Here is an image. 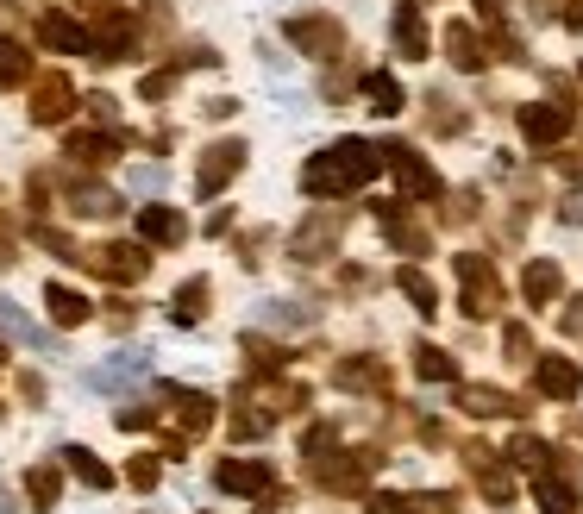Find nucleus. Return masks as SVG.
I'll return each instance as SVG.
<instances>
[{"mask_svg": "<svg viewBox=\"0 0 583 514\" xmlns=\"http://www.w3.org/2000/svg\"><path fill=\"white\" fill-rule=\"evenodd\" d=\"M383 170V151H370L364 138H339L333 151H320L308 170H301V182H308V195H345L358 189V182H370Z\"/></svg>", "mask_w": 583, "mask_h": 514, "instance_id": "nucleus-1", "label": "nucleus"}, {"mask_svg": "<svg viewBox=\"0 0 583 514\" xmlns=\"http://www.w3.org/2000/svg\"><path fill=\"white\" fill-rule=\"evenodd\" d=\"M458 276H464V314H471V320H483V314L502 308V289H496V270H489V264L458 257Z\"/></svg>", "mask_w": 583, "mask_h": 514, "instance_id": "nucleus-2", "label": "nucleus"}, {"mask_svg": "<svg viewBox=\"0 0 583 514\" xmlns=\"http://www.w3.org/2000/svg\"><path fill=\"white\" fill-rule=\"evenodd\" d=\"M533 383H540V395H546V402H571L583 377H577V364H571V358H558V352H552V358H540V364H533Z\"/></svg>", "mask_w": 583, "mask_h": 514, "instance_id": "nucleus-3", "label": "nucleus"}, {"mask_svg": "<svg viewBox=\"0 0 583 514\" xmlns=\"http://www.w3.org/2000/svg\"><path fill=\"white\" fill-rule=\"evenodd\" d=\"M521 132L533 138V145H558V138L571 132V107H558V101L527 107V113H521Z\"/></svg>", "mask_w": 583, "mask_h": 514, "instance_id": "nucleus-4", "label": "nucleus"}, {"mask_svg": "<svg viewBox=\"0 0 583 514\" xmlns=\"http://www.w3.org/2000/svg\"><path fill=\"white\" fill-rule=\"evenodd\" d=\"M389 163H395V176H402V189H408L414 201H433V195H439V176H433L408 145H389Z\"/></svg>", "mask_w": 583, "mask_h": 514, "instance_id": "nucleus-5", "label": "nucleus"}, {"mask_svg": "<svg viewBox=\"0 0 583 514\" xmlns=\"http://www.w3.org/2000/svg\"><path fill=\"white\" fill-rule=\"evenodd\" d=\"M220 489H226V496H264V489H270V464H239V458H226V464H220Z\"/></svg>", "mask_w": 583, "mask_h": 514, "instance_id": "nucleus-6", "label": "nucleus"}, {"mask_svg": "<svg viewBox=\"0 0 583 514\" xmlns=\"http://www.w3.org/2000/svg\"><path fill=\"white\" fill-rule=\"evenodd\" d=\"M38 38L51 44V51H88V44H95V38L76 26V19H63V13H44V19H38Z\"/></svg>", "mask_w": 583, "mask_h": 514, "instance_id": "nucleus-7", "label": "nucleus"}, {"mask_svg": "<svg viewBox=\"0 0 583 514\" xmlns=\"http://www.w3.org/2000/svg\"><path fill=\"white\" fill-rule=\"evenodd\" d=\"M138 232H145L151 245H176L189 226H182V214H170V207H145V214H138Z\"/></svg>", "mask_w": 583, "mask_h": 514, "instance_id": "nucleus-8", "label": "nucleus"}, {"mask_svg": "<svg viewBox=\"0 0 583 514\" xmlns=\"http://www.w3.org/2000/svg\"><path fill=\"white\" fill-rule=\"evenodd\" d=\"M395 44H402V57H427V38H421V7L402 0L395 7Z\"/></svg>", "mask_w": 583, "mask_h": 514, "instance_id": "nucleus-9", "label": "nucleus"}, {"mask_svg": "<svg viewBox=\"0 0 583 514\" xmlns=\"http://www.w3.org/2000/svg\"><path fill=\"white\" fill-rule=\"evenodd\" d=\"M44 301H51V320H57V326H82V320H88V301H82L76 289H63V283L44 289Z\"/></svg>", "mask_w": 583, "mask_h": 514, "instance_id": "nucleus-10", "label": "nucleus"}, {"mask_svg": "<svg viewBox=\"0 0 583 514\" xmlns=\"http://www.w3.org/2000/svg\"><path fill=\"white\" fill-rule=\"evenodd\" d=\"M239 163H245V151H239V145H214V157H207V170H201V195H214L220 182H226L232 170H239Z\"/></svg>", "mask_w": 583, "mask_h": 514, "instance_id": "nucleus-11", "label": "nucleus"}, {"mask_svg": "<svg viewBox=\"0 0 583 514\" xmlns=\"http://www.w3.org/2000/svg\"><path fill=\"white\" fill-rule=\"evenodd\" d=\"M63 464H69V471H76L88 489H107V483H113V471H107V464H101L95 452H82V446H69V452H63Z\"/></svg>", "mask_w": 583, "mask_h": 514, "instance_id": "nucleus-12", "label": "nucleus"}, {"mask_svg": "<svg viewBox=\"0 0 583 514\" xmlns=\"http://www.w3.org/2000/svg\"><path fill=\"white\" fill-rule=\"evenodd\" d=\"M364 95H370V107H377L383 120H389V113H402V88H395V76H383V69H377V76H364Z\"/></svg>", "mask_w": 583, "mask_h": 514, "instance_id": "nucleus-13", "label": "nucleus"}, {"mask_svg": "<svg viewBox=\"0 0 583 514\" xmlns=\"http://www.w3.org/2000/svg\"><path fill=\"white\" fill-rule=\"evenodd\" d=\"M533 496H540V514H577V496L558 477H540V483H533Z\"/></svg>", "mask_w": 583, "mask_h": 514, "instance_id": "nucleus-14", "label": "nucleus"}, {"mask_svg": "<svg viewBox=\"0 0 583 514\" xmlns=\"http://www.w3.org/2000/svg\"><path fill=\"white\" fill-rule=\"evenodd\" d=\"M395 289H402V295H414V308H421V314H433V308H439L433 283H427V276L414 270V264H408V270H395Z\"/></svg>", "mask_w": 583, "mask_h": 514, "instance_id": "nucleus-15", "label": "nucleus"}, {"mask_svg": "<svg viewBox=\"0 0 583 514\" xmlns=\"http://www.w3.org/2000/svg\"><path fill=\"white\" fill-rule=\"evenodd\" d=\"M521 289H527V301H552L558 295V264H527Z\"/></svg>", "mask_w": 583, "mask_h": 514, "instance_id": "nucleus-16", "label": "nucleus"}, {"mask_svg": "<svg viewBox=\"0 0 583 514\" xmlns=\"http://www.w3.org/2000/svg\"><path fill=\"white\" fill-rule=\"evenodd\" d=\"M0 333H13V339H26V345H44V333L13 308V301H0Z\"/></svg>", "mask_w": 583, "mask_h": 514, "instance_id": "nucleus-17", "label": "nucleus"}, {"mask_svg": "<svg viewBox=\"0 0 583 514\" xmlns=\"http://www.w3.org/2000/svg\"><path fill=\"white\" fill-rule=\"evenodd\" d=\"M446 44H452V63H458V69H477V63H483V51H477L471 26H452V32H446Z\"/></svg>", "mask_w": 583, "mask_h": 514, "instance_id": "nucleus-18", "label": "nucleus"}, {"mask_svg": "<svg viewBox=\"0 0 583 514\" xmlns=\"http://www.w3.org/2000/svg\"><path fill=\"white\" fill-rule=\"evenodd\" d=\"M464 408L471 414H515V402L502 389H464Z\"/></svg>", "mask_w": 583, "mask_h": 514, "instance_id": "nucleus-19", "label": "nucleus"}, {"mask_svg": "<svg viewBox=\"0 0 583 514\" xmlns=\"http://www.w3.org/2000/svg\"><path fill=\"white\" fill-rule=\"evenodd\" d=\"M414 370H421L427 383H452V377H458V364H452L446 352H421V358H414Z\"/></svg>", "mask_w": 583, "mask_h": 514, "instance_id": "nucleus-20", "label": "nucleus"}, {"mask_svg": "<svg viewBox=\"0 0 583 514\" xmlns=\"http://www.w3.org/2000/svg\"><path fill=\"white\" fill-rule=\"evenodd\" d=\"M26 51H19V44H7V38H0V82H26Z\"/></svg>", "mask_w": 583, "mask_h": 514, "instance_id": "nucleus-21", "label": "nucleus"}, {"mask_svg": "<svg viewBox=\"0 0 583 514\" xmlns=\"http://www.w3.org/2000/svg\"><path fill=\"white\" fill-rule=\"evenodd\" d=\"M201 295H207L201 283H189V289L176 295V320H182V326H189V320H201Z\"/></svg>", "mask_w": 583, "mask_h": 514, "instance_id": "nucleus-22", "label": "nucleus"}, {"mask_svg": "<svg viewBox=\"0 0 583 514\" xmlns=\"http://www.w3.org/2000/svg\"><path fill=\"white\" fill-rule=\"evenodd\" d=\"M69 151H76L82 163H101V157H107L113 145H107V138H95V132H88V138H76V145H69Z\"/></svg>", "mask_w": 583, "mask_h": 514, "instance_id": "nucleus-23", "label": "nucleus"}, {"mask_svg": "<svg viewBox=\"0 0 583 514\" xmlns=\"http://www.w3.org/2000/svg\"><path fill=\"white\" fill-rule=\"evenodd\" d=\"M515 464H533V471H540V464H546V446H540V439H515Z\"/></svg>", "mask_w": 583, "mask_h": 514, "instance_id": "nucleus-24", "label": "nucleus"}, {"mask_svg": "<svg viewBox=\"0 0 583 514\" xmlns=\"http://www.w3.org/2000/svg\"><path fill=\"white\" fill-rule=\"evenodd\" d=\"M32 496H38V508H51V496H57V471H32Z\"/></svg>", "mask_w": 583, "mask_h": 514, "instance_id": "nucleus-25", "label": "nucleus"}, {"mask_svg": "<svg viewBox=\"0 0 583 514\" xmlns=\"http://www.w3.org/2000/svg\"><path fill=\"white\" fill-rule=\"evenodd\" d=\"M370 514H414V508H408V496H377V502H370Z\"/></svg>", "mask_w": 583, "mask_h": 514, "instance_id": "nucleus-26", "label": "nucleus"}, {"mask_svg": "<svg viewBox=\"0 0 583 514\" xmlns=\"http://www.w3.org/2000/svg\"><path fill=\"white\" fill-rule=\"evenodd\" d=\"M0 514H13V508H7V489H0Z\"/></svg>", "mask_w": 583, "mask_h": 514, "instance_id": "nucleus-27", "label": "nucleus"}]
</instances>
